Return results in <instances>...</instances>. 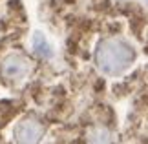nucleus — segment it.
<instances>
[{"instance_id": "obj_4", "label": "nucleus", "mask_w": 148, "mask_h": 144, "mask_svg": "<svg viewBox=\"0 0 148 144\" xmlns=\"http://www.w3.org/2000/svg\"><path fill=\"white\" fill-rule=\"evenodd\" d=\"M31 49H33V53L37 57H40V59H51V57L55 55L53 44H51L48 40V37L40 31H35L31 35Z\"/></svg>"}, {"instance_id": "obj_2", "label": "nucleus", "mask_w": 148, "mask_h": 144, "mask_svg": "<svg viewBox=\"0 0 148 144\" xmlns=\"http://www.w3.org/2000/svg\"><path fill=\"white\" fill-rule=\"evenodd\" d=\"M0 75L8 82H22L29 75V62L18 53H11L0 64Z\"/></svg>"}, {"instance_id": "obj_3", "label": "nucleus", "mask_w": 148, "mask_h": 144, "mask_svg": "<svg viewBox=\"0 0 148 144\" xmlns=\"http://www.w3.org/2000/svg\"><path fill=\"white\" fill-rule=\"evenodd\" d=\"M13 137L16 144H40L44 137V128L37 119H24L15 124Z\"/></svg>"}, {"instance_id": "obj_1", "label": "nucleus", "mask_w": 148, "mask_h": 144, "mask_svg": "<svg viewBox=\"0 0 148 144\" xmlns=\"http://www.w3.org/2000/svg\"><path fill=\"white\" fill-rule=\"evenodd\" d=\"M135 60L134 46L124 38H104L95 49V66L101 73L117 77L126 73Z\"/></svg>"}, {"instance_id": "obj_5", "label": "nucleus", "mask_w": 148, "mask_h": 144, "mask_svg": "<svg viewBox=\"0 0 148 144\" xmlns=\"http://www.w3.org/2000/svg\"><path fill=\"white\" fill-rule=\"evenodd\" d=\"M90 144H113V137L106 128H93L88 133Z\"/></svg>"}]
</instances>
